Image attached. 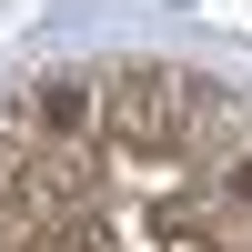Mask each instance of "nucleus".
<instances>
[{"label":"nucleus","instance_id":"f257e3e1","mask_svg":"<svg viewBox=\"0 0 252 252\" xmlns=\"http://www.w3.org/2000/svg\"><path fill=\"white\" fill-rule=\"evenodd\" d=\"M40 121H51V131H81V121H91V91H81V81H51V91H40Z\"/></svg>","mask_w":252,"mask_h":252}]
</instances>
